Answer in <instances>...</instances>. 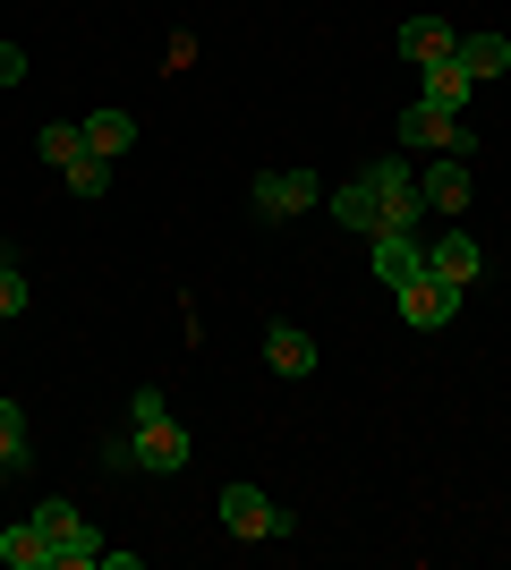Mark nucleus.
<instances>
[{"instance_id":"11","label":"nucleus","mask_w":511,"mask_h":570,"mask_svg":"<svg viewBox=\"0 0 511 570\" xmlns=\"http://www.w3.org/2000/svg\"><path fill=\"white\" fill-rule=\"evenodd\" d=\"M417 188H426V205H435V214H452V222H461V205H469V154H443V163L426 170Z\"/></svg>"},{"instance_id":"24","label":"nucleus","mask_w":511,"mask_h":570,"mask_svg":"<svg viewBox=\"0 0 511 570\" xmlns=\"http://www.w3.org/2000/svg\"><path fill=\"white\" fill-rule=\"evenodd\" d=\"M0 264H9V256H0Z\"/></svg>"},{"instance_id":"2","label":"nucleus","mask_w":511,"mask_h":570,"mask_svg":"<svg viewBox=\"0 0 511 570\" xmlns=\"http://www.w3.org/2000/svg\"><path fill=\"white\" fill-rule=\"evenodd\" d=\"M222 528H230L239 546H256V537H291V511L265 502L256 485H222Z\"/></svg>"},{"instance_id":"9","label":"nucleus","mask_w":511,"mask_h":570,"mask_svg":"<svg viewBox=\"0 0 511 570\" xmlns=\"http://www.w3.org/2000/svg\"><path fill=\"white\" fill-rule=\"evenodd\" d=\"M426 273H435L443 289H469L478 273H487V247H478V238H469L461 222H452V230H443L435 247H426Z\"/></svg>"},{"instance_id":"12","label":"nucleus","mask_w":511,"mask_h":570,"mask_svg":"<svg viewBox=\"0 0 511 570\" xmlns=\"http://www.w3.org/2000/svg\"><path fill=\"white\" fill-rule=\"evenodd\" d=\"M265 366H273V375H316V341H307V333H298V324H273V333H265Z\"/></svg>"},{"instance_id":"4","label":"nucleus","mask_w":511,"mask_h":570,"mask_svg":"<svg viewBox=\"0 0 511 570\" xmlns=\"http://www.w3.org/2000/svg\"><path fill=\"white\" fill-rule=\"evenodd\" d=\"M392 307H401V324H410V333H443V324H452V307H461V289H443L435 273H410V282L392 289Z\"/></svg>"},{"instance_id":"23","label":"nucleus","mask_w":511,"mask_h":570,"mask_svg":"<svg viewBox=\"0 0 511 570\" xmlns=\"http://www.w3.org/2000/svg\"><path fill=\"white\" fill-rule=\"evenodd\" d=\"M18 77H26V51H18V43H0V86H18Z\"/></svg>"},{"instance_id":"7","label":"nucleus","mask_w":511,"mask_h":570,"mask_svg":"<svg viewBox=\"0 0 511 570\" xmlns=\"http://www.w3.org/2000/svg\"><path fill=\"white\" fill-rule=\"evenodd\" d=\"M401 137H410V145H435V154H469V145H478L461 128V111H443V102H426V95L401 111Z\"/></svg>"},{"instance_id":"13","label":"nucleus","mask_w":511,"mask_h":570,"mask_svg":"<svg viewBox=\"0 0 511 570\" xmlns=\"http://www.w3.org/2000/svg\"><path fill=\"white\" fill-rule=\"evenodd\" d=\"M426 102H443V111H461L469 95H478V77L461 69V51H443V60H426V86H417Z\"/></svg>"},{"instance_id":"15","label":"nucleus","mask_w":511,"mask_h":570,"mask_svg":"<svg viewBox=\"0 0 511 570\" xmlns=\"http://www.w3.org/2000/svg\"><path fill=\"white\" fill-rule=\"evenodd\" d=\"M0 562H9V570H51V546H43V528H35V520L0 528Z\"/></svg>"},{"instance_id":"16","label":"nucleus","mask_w":511,"mask_h":570,"mask_svg":"<svg viewBox=\"0 0 511 570\" xmlns=\"http://www.w3.org/2000/svg\"><path fill=\"white\" fill-rule=\"evenodd\" d=\"M461 69L487 86V77H503L511 69V35H461Z\"/></svg>"},{"instance_id":"6","label":"nucleus","mask_w":511,"mask_h":570,"mask_svg":"<svg viewBox=\"0 0 511 570\" xmlns=\"http://www.w3.org/2000/svg\"><path fill=\"white\" fill-rule=\"evenodd\" d=\"M128 452H137V469H146V476H179V469H188V426H179V417L128 426Z\"/></svg>"},{"instance_id":"10","label":"nucleus","mask_w":511,"mask_h":570,"mask_svg":"<svg viewBox=\"0 0 511 570\" xmlns=\"http://www.w3.org/2000/svg\"><path fill=\"white\" fill-rule=\"evenodd\" d=\"M392 51L410 60V69H426V60H443V51H461V35L443 18H401V35H392Z\"/></svg>"},{"instance_id":"5","label":"nucleus","mask_w":511,"mask_h":570,"mask_svg":"<svg viewBox=\"0 0 511 570\" xmlns=\"http://www.w3.org/2000/svg\"><path fill=\"white\" fill-rule=\"evenodd\" d=\"M366 264H375V282H384V289H401L410 273H426V238L384 222V230H366Z\"/></svg>"},{"instance_id":"18","label":"nucleus","mask_w":511,"mask_h":570,"mask_svg":"<svg viewBox=\"0 0 511 570\" xmlns=\"http://www.w3.org/2000/svg\"><path fill=\"white\" fill-rule=\"evenodd\" d=\"M35 154H43L51 170H69L77 154H86V128H69V119H43V128H35Z\"/></svg>"},{"instance_id":"21","label":"nucleus","mask_w":511,"mask_h":570,"mask_svg":"<svg viewBox=\"0 0 511 570\" xmlns=\"http://www.w3.org/2000/svg\"><path fill=\"white\" fill-rule=\"evenodd\" d=\"M9 315H26V273L0 264V324H9Z\"/></svg>"},{"instance_id":"20","label":"nucleus","mask_w":511,"mask_h":570,"mask_svg":"<svg viewBox=\"0 0 511 570\" xmlns=\"http://www.w3.org/2000/svg\"><path fill=\"white\" fill-rule=\"evenodd\" d=\"M60 179H69V196H86V205H95V196H111V163H102V154H77Z\"/></svg>"},{"instance_id":"8","label":"nucleus","mask_w":511,"mask_h":570,"mask_svg":"<svg viewBox=\"0 0 511 570\" xmlns=\"http://www.w3.org/2000/svg\"><path fill=\"white\" fill-rule=\"evenodd\" d=\"M316 170H256V214L265 222H291V214H307L316 205Z\"/></svg>"},{"instance_id":"1","label":"nucleus","mask_w":511,"mask_h":570,"mask_svg":"<svg viewBox=\"0 0 511 570\" xmlns=\"http://www.w3.org/2000/svg\"><path fill=\"white\" fill-rule=\"evenodd\" d=\"M35 528H43V546H51V570H86V562H102V537L86 528V511H77V502L51 494L43 511H35Z\"/></svg>"},{"instance_id":"14","label":"nucleus","mask_w":511,"mask_h":570,"mask_svg":"<svg viewBox=\"0 0 511 570\" xmlns=\"http://www.w3.org/2000/svg\"><path fill=\"white\" fill-rule=\"evenodd\" d=\"M128 145H137V119H128V111H95V119H86V154H102V163H120Z\"/></svg>"},{"instance_id":"17","label":"nucleus","mask_w":511,"mask_h":570,"mask_svg":"<svg viewBox=\"0 0 511 570\" xmlns=\"http://www.w3.org/2000/svg\"><path fill=\"white\" fill-rule=\"evenodd\" d=\"M26 476V409L0 401V485H18Z\"/></svg>"},{"instance_id":"22","label":"nucleus","mask_w":511,"mask_h":570,"mask_svg":"<svg viewBox=\"0 0 511 570\" xmlns=\"http://www.w3.org/2000/svg\"><path fill=\"white\" fill-rule=\"evenodd\" d=\"M154 417H170V401H163V392H154V383H146V392L128 401V426H154Z\"/></svg>"},{"instance_id":"19","label":"nucleus","mask_w":511,"mask_h":570,"mask_svg":"<svg viewBox=\"0 0 511 570\" xmlns=\"http://www.w3.org/2000/svg\"><path fill=\"white\" fill-rule=\"evenodd\" d=\"M333 222H350V230H384V205H375V188H366V179H350V188L333 196Z\"/></svg>"},{"instance_id":"3","label":"nucleus","mask_w":511,"mask_h":570,"mask_svg":"<svg viewBox=\"0 0 511 570\" xmlns=\"http://www.w3.org/2000/svg\"><path fill=\"white\" fill-rule=\"evenodd\" d=\"M366 188H375V205H384L392 230H417V214H426V188H417V170H401L384 154V163H366Z\"/></svg>"}]
</instances>
